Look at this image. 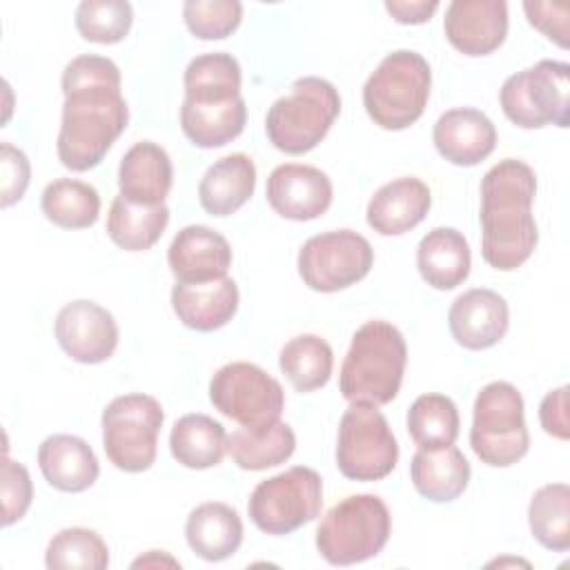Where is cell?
Instances as JSON below:
<instances>
[{"mask_svg": "<svg viewBox=\"0 0 570 570\" xmlns=\"http://www.w3.org/2000/svg\"><path fill=\"white\" fill-rule=\"evenodd\" d=\"M60 85L65 105L56 142L58 158L71 171L94 169L129 122L120 69L105 56H78L67 62Z\"/></svg>", "mask_w": 570, "mask_h": 570, "instance_id": "obj_1", "label": "cell"}, {"mask_svg": "<svg viewBox=\"0 0 570 570\" xmlns=\"http://www.w3.org/2000/svg\"><path fill=\"white\" fill-rule=\"evenodd\" d=\"M537 176L530 165L503 158L490 167L481 180V256L499 269L521 267L539 243L532 216Z\"/></svg>", "mask_w": 570, "mask_h": 570, "instance_id": "obj_2", "label": "cell"}, {"mask_svg": "<svg viewBox=\"0 0 570 570\" xmlns=\"http://www.w3.org/2000/svg\"><path fill=\"white\" fill-rule=\"evenodd\" d=\"M407 345L399 327L374 318L363 323L343 358L338 390L350 403H390L403 383Z\"/></svg>", "mask_w": 570, "mask_h": 570, "instance_id": "obj_3", "label": "cell"}, {"mask_svg": "<svg viewBox=\"0 0 570 570\" xmlns=\"http://www.w3.org/2000/svg\"><path fill=\"white\" fill-rule=\"evenodd\" d=\"M341 114L336 87L318 76H303L292 82L289 94L272 102L265 116L269 142L289 156L312 151Z\"/></svg>", "mask_w": 570, "mask_h": 570, "instance_id": "obj_4", "label": "cell"}, {"mask_svg": "<svg viewBox=\"0 0 570 570\" xmlns=\"http://www.w3.org/2000/svg\"><path fill=\"white\" fill-rule=\"evenodd\" d=\"M430 87L428 60L416 51L399 49L387 53L370 73L363 87V107L381 129L401 131L423 116Z\"/></svg>", "mask_w": 570, "mask_h": 570, "instance_id": "obj_5", "label": "cell"}, {"mask_svg": "<svg viewBox=\"0 0 570 570\" xmlns=\"http://www.w3.org/2000/svg\"><path fill=\"white\" fill-rule=\"evenodd\" d=\"M392 532V517L376 494H350L332 505L316 528V550L332 566L376 557Z\"/></svg>", "mask_w": 570, "mask_h": 570, "instance_id": "obj_6", "label": "cell"}, {"mask_svg": "<svg viewBox=\"0 0 570 570\" xmlns=\"http://www.w3.org/2000/svg\"><path fill=\"white\" fill-rule=\"evenodd\" d=\"M470 445L481 463L508 468L530 448L521 392L508 381H492L474 399Z\"/></svg>", "mask_w": 570, "mask_h": 570, "instance_id": "obj_7", "label": "cell"}, {"mask_svg": "<svg viewBox=\"0 0 570 570\" xmlns=\"http://www.w3.org/2000/svg\"><path fill=\"white\" fill-rule=\"evenodd\" d=\"M499 100L505 118L517 127H568L570 67L559 60H539L537 65L512 73L503 82Z\"/></svg>", "mask_w": 570, "mask_h": 570, "instance_id": "obj_8", "label": "cell"}, {"mask_svg": "<svg viewBox=\"0 0 570 570\" xmlns=\"http://www.w3.org/2000/svg\"><path fill=\"white\" fill-rule=\"evenodd\" d=\"M163 421V405L154 396H116L102 410V448L107 459L122 472L149 470L156 461Z\"/></svg>", "mask_w": 570, "mask_h": 570, "instance_id": "obj_9", "label": "cell"}, {"mask_svg": "<svg viewBox=\"0 0 570 570\" xmlns=\"http://www.w3.org/2000/svg\"><path fill=\"white\" fill-rule=\"evenodd\" d=\"M321 508L323 481L307 465H294L261 481L247 501L252 523L267 534H289L314 521Z\"/></svg>", "mask_w": 570, "mask_h": 570, "instance_id": "obj_10", "label": "cell"}, {"mask_svg": "<svg viewBox=\"0 0 570 570\" xmlns=\"http://www.w3.org/2000/svg\"><path fill=\"white\" fill-rule=\"evenodd\" d=\"M212 405L249 432H261L281 421L285 392L263 367L234 361L214 372L209 381Z\"/></svg>", "mask_w": 570, "mask_h": 570, "instance_id": "obj_11", "label": "cell"}, {"mask_svg": "<svg viewBox=\"0 0 570 570\" xmlns=\"http://www.w3.org/2000/svg\"><path fill=\"white\" fill-rule=\"evenodd\" d=\"M399 461L387 419L372 403H352L338 423L336 465L345 479L381 481Z\"/></svg>", "mask_w": 570, "mask_h": 570, "instance_id": "obj_12", "label": "cell"}, {"mask_svg": "<svg viewBox=\"0 0 570 570\" xmlns=\"http://www.w3.org/2000/svg\"><path fill=\"white\" fill-rule=\"evenodd\" d=\"M296 265L309 289L332 294L370 274L374 265V249L358 232L334 229L307 238L298 249Z\"/></svg>", "mask_w": 570, "mask_h": 570, "instance_id": "obj_13", "label": "cell"}, {"mask_svg": "<svg viewBox=\"0 0 570 570\" xmlns=\"http://www.w3.org/2000/svg\"><path fill=\"white\" fill-rule=\"evenodd\" d=\"M56 338L76 363L96 365L107 361L118 345V325L102 305L78 298L67 303L56 316Z\"/></svg>", "mask_w": 570, "mask_h": 570, "instance_id": "obj_14", "label": "cell"}, {"mask_svg": "<svg viewBox=\"0 0 570 570\" xmlns=\"http://www.w3.org/2000/svg\"><path fill=\"white\" fill-rule=\"evenodd\" d=\"M332 180L325 171L312 165L285 163L278 165L265 187L269 207L287 220H314L332 205Z\"/></svg>", "mask_w": 570, "mask_h": 570, "instance_id": "obj_15", "label": "cell"}, {"mask_svg": "<svg viewBox=\"0 0 570 570\" xmlns=\"http://www.w3.org/2000/svg\"><path fill=\"white\" fill-rule=\"evenodd\" d=\"M448 42L465 56H488L508 36V4L503 0H454L445 9Z\"/></svg>", "mask_w": 570, "mask_h": 570, "instance_id": "obj_16", "label": "cell"}, {"mask_svg": "<svg viewBox=\"0 0 570 570\" xmlns=\"http://www.w3.org/2000/svg\"><path fill=\"white\" fill-rule=\"evenodd\" d=\"M167 263L176 283L200 285L220 281L232 267V247L223 234L207 225L183 227L169 249Z\"/></svg>", "mask_w": 570, "mask_h": 570, "instance_id": "obj_17", "label": "cell"}, {"mask_svg": "<svg viewBox=\"0 0 570 570\" xmlns=\"http://www.w3.org/2000/svg\"><path fill=\"white\" fill-rule=\"evenodd\" d=\"M454 341L465 350H488L497 345L510 325L505 298L488 287H474L454 298L448 312Z\"/></svg>", "mask_w": 570, "mask_h": 570, "instance_id": "obj_18", "label": "cell"}, {"mask_svg": "<svg viewBox=\"0 0 570 570\" xmlns=\"http://www.w3.org/2000/svg\"><path fill=\"white\" fill-rule=\"evenodd\" d=\"M432 140L448 163L472 167L494 151L497 129L483 111L456 107L439 116L432 129Z\"/></svg>", "mask_w": 570, "mask_h": 570, "instance_id": "obj_19", "label": "cell"}, {"mask_svg": "<svg viewBox=\"0 0 570 570\" xmlns=\"http://www.w3.org/2000/svg\"><path fill=\"white\" fill-rule=\"evenodd\" d=\"M430 205V187L414 176H401L374 191L367 203L365 218L376 234L401 236L428 216Z\"/></svg>", "mask_w": 570, "mask_h": 570, "instance_id": "obj_20", "label": "cell"}, {"mask_svg": "<svg viewBox=\"0 0 570 570\" xmlns=\"http://www.w3.org/2000/svg\"><path fill=\"white\" fill-rule=\"evenodd\" d=\"M174 167L169 154L151 142L140 140L125 151L118 167L120 196L136 205H165L171 191Z\"/></svg>", "mask_w": 570, "mask_h": 570, "instance_id": "obj_21", "label": "cell"}, {"mask_svg": "<svg viewBox=\"0 0 570 570\" xmlns=\"http://www.w3.org/2000/svg\"><path fill=\"white\" fill-rule=\"evenodd\" d=\"M171 309L189 330H220L234 318L238 309V285L227 276L200 285L176 283L171 287Z\"/></svg>", "mask_w": 570, "mask_h": 570, "instance_id": "obj_22", "label": "cell"}, {"mask_svg": "<svg viewBox=\"0 0 570 570\" xmlns=\"http://www.w3.org/2000/svg\"><path fill=\"white\" fill-rule=\"evenodd\" d=\"M38 465L49 485L60 492H85L100 474L91 445L73 434H51L38 448Z\"/></svg>", "mask_w": 570, "mask_h": 570, "instance_id": "obj_23", "label": "cell"}, {"mask_svg": "<svg viewBox=\"0 0 570 570\" xmlns=\"http://www.w3.org/2000/svg\"><path fill=\"white\" fill-rule=\"evenodd\" d=\"M256 189V165L243 154H229L207 167L198 185L200 207L209 216H229L238 212Z\"/></svg>", "mask_w": 570, "mask_h": 570, "instance_id": "obj_24", "label": "cell"}, {"mask_svg": "<svg viewBox=\"0 0 570 570\" xmlns=\"http://www.w3.org/2000/svg\"><path fill=\"white\" fill-rule=\"evenodd\" d=\"M412 485L434 503H448L463 494L470 483V463L459 448H419L410 463Z\"/></svg>", "mask_w": 570, "mask_h": 570, "instance_id": "obj_25", "label": "cell"}, {"mask_svg": "<svg viewBox=\"0 0 570 570\" xmlns=\"http://www.w3.org/2000/svg\"><path fill=\"white\" fill-rule=\"evenodd\" d=\"M470 265V245L454 227L430 229L416 247L419 274L434 289L459 287L468 278Z\"/></svg>", "mask_w": 570, "mask_h": 570, "instance_id": "obj_26", "label": "cell"}, {"mask_svg": "<svg viewBox=\"0 0 570 570\" xmlns=\"http://www.w3.org/2000/svg\"><path fill=\"white\" fill-rule=\"evenodd\" d=\"M189 548L205 561L229 559L243 543V521L238 512L220 501L196 505L185 521Z\"/></svg>", "mask_w": 570, "mask_h": 570, "instance_id": "obj_27", "label": "cell"}, {"mask_svg": "<svg viewBox=\"0 0 570 570\" xmlns=\"http://www.w3.org/2000/svg\"><path fill=\"white\" fill-rule=\"evenodd\" d=\"M171 456L189 470H207L227 454V432L223 423L207 414L180 416L169 434Z\"/></svg>", "mask_w": 570, "mask_h": 570, "instance_id": "obj_28", "label": "cell"}, {"mask_svg": "<svg viewBox=\"0 0 570 570\" xmlns=\"http://www.w3.org/2000/svg\"><path fill=\"white\" fill-rule=\"evenodd\" d=\"M247 122V107L243 96L220 105H196L183 100L180 129L200 149H214L238 138Z\"/></svg>", "mask_w": 570, "mask_h": 570, "instance_id": "obj_29", "label": "cell"}, {"mask_svg": "<svg viewBox=\"0 0 570 570\" xmlns=\"http://www.w3.org/2000/svg\"><path fill=\"white\" fill-rule=\"evenodd\" d=\"M240 65L232 53L212 51L196 56L183 76L185 100L196 105H220L240 96Z\"/></svg>", "mask_w": 570, "mask_h": 570, "instance_id": "obj_30", "label": "cell"}, {"mask_svg": "<svg viewBox=\"0 0 570 570\" xmlns=\"http://www.w3.org/2000/svg\"><path fill=\"white\" fill-rule=\"evenodd\" d=\"M167 223V205H136L118 194L107 214V234L125 252H145L160 240Z\"/></svg>", "mask_w": 570, "mask_h": 570, "instance_id": "obj_31", "label": "cell"}, {"mask_svg": "<svg viewBox=\"0 0 570 570\" xmlns=\"http://www.w3.org/2000/svg\"><path fill=\"white\" fill-rule=\"evenodd\" d=\"M294 430L283 421H276L274 425L261 432H249L240 428L227 436V452L232 461L249 472L281 465L294 454Z\"/></svg>", "mask_w": 570, "mask_h": 570, "instance_id": "obj_32", "label": "cell"}, {"mask_svg": "<svg viewBox=\"0 0 570 570\" xmlns=\"http://www.w3.org/2000/svg\"><path fill=\"white\" fill-rule=\"evenodd\" d=\"M47 220L62 229H85L98 220L100 196L94 185L76 178H58L49 183L40 198Z\"/></svg>", "mask_w": 570, "mask_h": 570, "instance_id": "obj_33", "label": "cell"}, {"mask_svg": "<svg viewBox=\"0 0 570 570\" xmlns=\"http://www.w3.org/2000/svg\"><path fill=\"white\" fill-rule=\"evenodd\" d=\"M278 365L294 390L314 392L327 385L334 367V354L325 338L316 334H298L283 345Z\"/></svg>", "mask_w": 570, "mask_h": 570, "instance_id": "obj_34", "label": "cell"}, {"mask_svg": "<svg viewBox=\"0 0 570 570\" xmlns=\"http://www.w3.org/2000/svg\"><path fill=\"white\" fill-rule=\"evenodd\" d=\"M532 537L552 552L570 548V488L568 483H548L539 488L528 505Z\"/></svg>", "mask_w": 570, "mask_h": 570, "instance_id": "obj_35", "label": "cell"}, {"mask_svg": "<svg viewBox=\"0 0 570 570\" xmlns=\"http://www.w3.org/2000/svg\"><path fill=\"white\" fill-rule=\"evenodd\" d=\"M459 428V410L445 394H421L407 410V432L419 448L452 445Z\"/></svg>", "mask_w": 570, "mask_h": 570, "instance_id": "obj_36", "label": "cell"}, {"mask_svg": "<svg viewBox=\"0 0 570 570\" xmlns=\"http://www.w3.org/2000/svg\"><path fill=\"white\" fill-rule=\"evenodd\" d=\"M45 563L51 570H105L109 566V548L96 530L65 528L51 537Z\"/></svg>", "mask_w": 570, "mask_h": 570, "instance_id": "obj_37", "label": "cell"}, {"mask_svg": "<svg viewBox=\"0 0 570 570\" xmlns=\"http://www.w3.org/2000/svg\"><path fill=\"white\" fill-rule=\"evenodd\" d=\"M134 22V9L127 0H85L76 9L78 33L98 45L120 42Z\"/></svg>", "mask_w": 570, "mask_h": 570, "instance_id": "obj_38", "label": "cell"}, {"mask_svg": "<svg viewBox=\"0 0 570 570\" xmlns=\"http://www.w3.org/2000/svg\"><path fill=\"white\" fill-rule=\"evenodd\" d=\"M187 29L200 40H223L232 36L243 20L238 0H187L183 4Z\"/></svg>", "mask_w": 570, "mask_h": 570, "instance_id": "obj_39", "label": "cell"}, {"mask_svg": "<svg viewBox=\"0 0 570 570\" xmlns=\"http://www.w3.org/2000/svg\"><path fill=\"white\" fill-rule=\"evenodd\" d=\"M2 525L20 521L33 499V485L27 468L4 454L2 459Z\"/></svg>", "mask_w": 570, "mask_h": 570, "instance_id": "obj_40", "label": "cell"}, {"mask_svg": "<svg viewBox=\"0 0 570 570\" xmlns=\"http://www.w3.org/2000/svg\"><path fill=\"white\" fill-rule=\"evenodd\" d=\"M31 165L22 149L11 142L0 145V203L2 207H11L18 203L29 185Z\"/></svg>", "mask_w": 570, "mask_h": 570, "instance_id": "obj_41", "label": "cell"}, {"mask_svg": "<svg viewBox=\"0 0 570 570\" xmlns=\"http://www.w3.org/2000/svg\"><path fill=\"white\" fill-rule=\"evenodd\" d=\"M528 22L550 38L561 49H568V16L570 7L566 2H523Z\"/></svg>", "mask_w": 570, "mask_h": 570, "instance_id": "obj_42", "label": "cell"}, {"mask_svg": "<svg viewBox=\"0 0 570 570\" xmlns=\"http://www.w3.org/2000/svg\"><path fill=\"white\" fill-rule=\"evenodd\" d=\"M539 421L546 434L566 441L570 436L568 421V385L550 390L539 405Z\"/></svg>", "mask_w": 570, "mask_h": 570, "instance_id": "obj_43", "label": "cell"}, {"mask_svg": "<svg viewBox=\"0 0 570 570\" xmlns=\"http://www.w3.org/2000/svg\"><path fill=\"white\" fill-rule=\"evenodd\" d=\"M439 9L436 0H387L385 11L399 24H423Z\"/></svg>", "mask_w": 570, "mask_h": 570, "instance_id": "obj_44", "label": "cell"}, {"mask_svg": "<svg viewBox=\"0 0 570 570\" xmlns=\"http://www.w3.org/2000/svg\"><path fill=\"white\" fill-rule=\"evenodd\" d=\"M149 568V566H154V568H158V566H171V568H180V563L174 559V557H169L167 552H163V550H149L147 554H142V557H138L134 563H131V568Z\"/></svg>", "mask_w": 570, "mask_h": 570, "instance_id": "obj_45", "label": "cell"}]
</instances>
